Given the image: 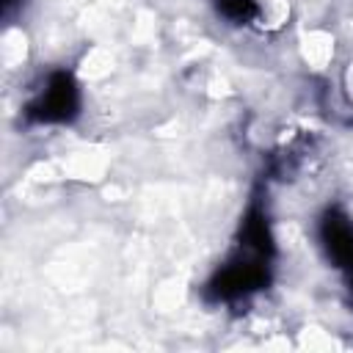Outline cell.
<instances>
[{"label": "cell", "instance_id": "obj_1", "mask_svg": "<svg viewBox=\"0 0 353 353\" xmlns=\"http://www.w3.org/2000/svg\"><path fill=\"white\" fill-rule=\"evenodd\" d=\"M77 108H80V94L74 77L66 72H55L47 88L36 97V102H30L28 116L41 124H61L69 121L77 113Z\"/></svg>", "mask_w": 353, "mask_h": 353}, {"label": "cell", "instance_id": "obj_2", "mask_svg": "<svg viewBox=\"0 0 353 353\" xmlns=\"http://www.w3.org/2000/svg\"><path fill=\"white\" fill-rule=\"evenodd\" d=\"M268 256L262 254H254L248 259H237L232 265H226L210 284V292L212 298L218 301H232V298H240V295H248L251 290H259L265 287L268 281V265H265Z\"/></svg>", "mask_w": 353, "mask_h": 353}, {"label": "cell", "instance_id": "obj_3", "mask_svg": "<svg viewBox=\"0 0 353 353\" xmlns=\"http://www.w3.org/2000/svg\"><path fill=\"white\" fill-rule=\"evenodd\" d=\"M320 237L325 243L328 256L345 273V279L353 290V221L347 215H342L339 210H328L320 223Z\"/></svg>", "mask_w": 353, "mask_h": 353}, {"label": "cell", "instance_id": "obj_4", "mask_svg": "<svg viewBox=\"0 0 353 353\" xmlns=\"http://www.w3.org/2000/svg\"><path fill=\"white\" fill-rule=\"evenodd\" d=\"M218 11L232 22H248L256 14V0H218Z\"/></svg>", "mask_w": 353, "mask_h": 353}, {"label": "cell", "instance_id": "obj_5", "mask_svg": "<svg viewBox=\"0 0 353 353\" xmlns=\"http://www.w3.org/2000/svg\"><path fill=\"white\" fill-rule=\"evenodd\" d=\"M14 3H17V0H3V8H6V11H11V6H14Z\"/></svg>", "mask_w": 353, "mask_h": 353}]
</instances>
